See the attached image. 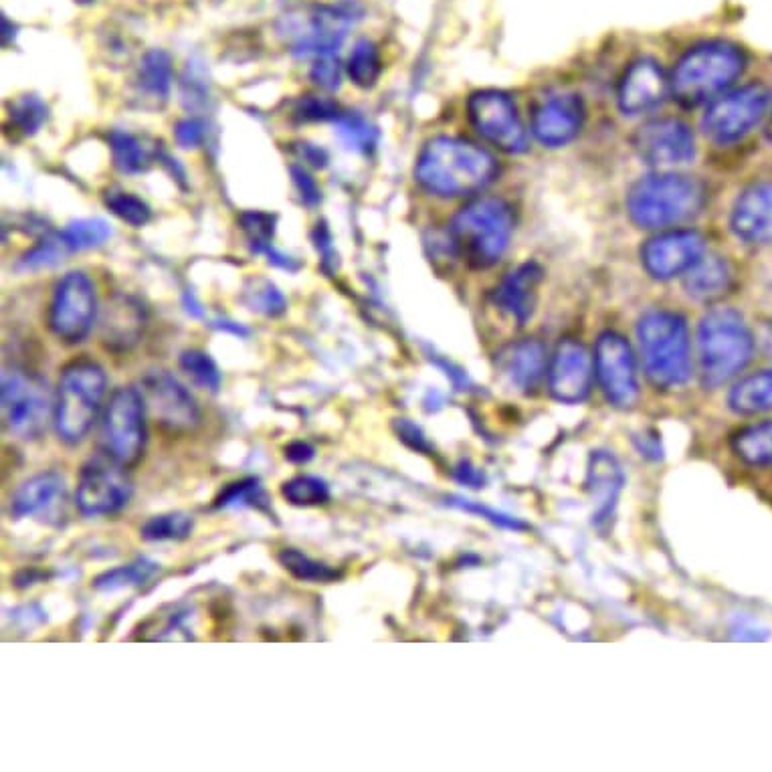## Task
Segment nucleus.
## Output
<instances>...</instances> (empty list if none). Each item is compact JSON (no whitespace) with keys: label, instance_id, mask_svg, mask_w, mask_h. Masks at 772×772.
<instances>
[{"label":"nucleus","instance_id":"f257e3e1","mask_svg":"<svg viewBox=\"0 0 772 772\" xmlns=\"http://www.w3.org/2000/svg\"><path fill=\"white\" fill-rule=\"evenodd\" d=\"M498 166L490 152L467 140L435 138L417 158V182L437 197H465L486 188Z\"/></svg>","mask_w":772,"mask_h":772},{"label":"nucleus","instance_id":"f03ea898","mask_svg":"<svg viewBox=\"0 0 772 772\" xmlns=\"http://www.w3.org/2000/svg\"><path fill=\"white\" fill-rule=\"evenodd\" d=\"M637 340L647 378L659 389H673L690 380V334L682 316L651 310L637 324Z\"/></svg>","mask_w":772,"mask_h":772},{"label":"nucleus","instance_id":"7ed1b4c3","mask_svg":"<svg viewBox=\"0 0 772 772\" xmlns=\"http://www.w3.org/2000/svg\"><path fill=\"white\" fill-rule=\"evenodd\" d=\"M698 352L704 386L718 389L748 366L754 354V338L736 310L716 308L700 322Z\"/></svg>","mask_w":772,"mask_h":772},{"label":"nucleus","instance_id":"20e7f679","mask_svg":"<svg viewBox=\"0 0 772 772\" xmlns=\"http://www.w3.org/2000/svg\"><path fill=\"white\" fill-rule=\"evenodd\" d=\"M706 201L704 184L684 174H655L639 180L627 197L631 219L645 229L678 225L700 213Z\"/></svg>","mask_w":772,"mask_h":772},{"label":"nucleus","instance_id":"39448f33","mask_svg":"<svg viewBox=\"0 0 772 772\" xmlns=\"http://www.w3.org/2000/svg\"><path fill=\"white\" fill-rule=\"evenodd\" d=\"M514 233L512 209L500 199H477L451 221L455 251L475 267H490L506 253Z\"/></svg>","mask_w":772,"mask_h":772},{"label":"nucleus","instance_id":"423d86ee","mask_svg":"<svg viewBox=\"0 0 772 772\" xmlns=\"http://www.w3.org/2000/svg\"><path fill=\"white\" fill-rule=\"evenodd\" d=\"M104 368L87 358L67 364L55 395V431L67 445H77L93 427L106 395Z\"/></svg>","mask_w":772,"mask_h":772},{"label":"nucleus","instance_id":"0eeeda50","mask_svg":"<svg viewBox=\"0 0 772 772\" xmlns=\"http://www.w3.org/2000/svg\"><path fill=\"white\" fill-rule=\"evenodd\" d=\"M744 69V55L738 47L714 41L688 51L675 65L669 81L671 91L682 104L694 106L724 91Z\"/></svg>","mask_w":772,"mask_h":772},{"label":"nucleus","instance_id":"6e6552de","mask_svg":"<svg viewBox=\"0 0 772 772\" xmlns=\"http://www.w3.org/2000/svg\"><path fill=\"white\" fill-rule=\"evenodd\" d=\"M3 419L7 429L21 439H37L55 419V401L49 384L23 368L3 372Z\"/></svg>","mask_w":772,"mask_h":772},{"label":"nucleus","instance_id":"1a4fd4ad","mask_svg":"<svg viewBox=\"0 0 772 772\" xmlns=\"http://www.w3.org/2000/svg\"><path fill=\"white\" fill-rule=\"evenodd\" d=\"M146 405L140 389L124 386L118 389L106 405L102 417V447L122 467H134L140 463L146 441Z\"/></svg>","mask_w":772,"mask_h":772},{"label":"nucleus","instance_id":"9d476101","mask_svg":"<svg viewBox=\"0 0 772 772\" xmlns=\"http://www.w3.org/2000/svg\"><path fill=\"white\" fill-rule=\"evenodd\" d=\"M120 463L106 453L91 457L79 471L75 504L85 518L114 516L132 498V484Z\"/></svg>","mask_w":772,"mask_h":772},{"label":"nucleus","instance_id":"9b49d317","mask_svg":"<svg viewBox=\"0 0 772 772\" xmlns=\"http://www.w3.org/2000/svg\"><path fill=\"white\" fill-rule=\"evenodd\" d=\"M768 108V91L760 85H748L714 100L702 118V128L714 142L730 144L756 128Z\"/></svg>","mask_w":772,"mask_h":772},{"label":"nucleus","instance_id":"f8f14e48","mask_svg":"<svg viewBox=\"0 0 772 772\" xmlns=\"http://www.w3.org/2000/svg\"><path fill=\"white\" fill-rule=\"evenodd\" d=\"M95 310H98V302H95L91 279L81 271H71L55 287L49 328L63 342L79 344L91 332Z\"/></svg>","mask_w":772,"mask_h":772},{"label":"nucleus","instance_id":"ddd939ff","mask_svg":"<svg viewBox=\"0 0 772 772\" xmlns=\"http://www.w3.org/2000/svg\"><path fill=\"white\" fill-rule=\"evenodd\" d=\"M467 112L475 130L500 150L510 154L528 150L526 130L506 93L494 89L477 91L469 98Z\"/></svg>","mask_w":772,"mask_h":772},{"label":"nucleus","instance_id":"4468645a","mask_svg":"<svg viewBox=\"0 0 772 772\" xmlns=\"http://www.w3.org/2000/svg\"><path fill=\"white\" fill-rule=\"evenodd\" d=\"M140 393L150 417L170 431L195 429L201 411L186 386L168 370H152L140 382Z\"/></svg>","mask_w":772,"mask_h":772},{"label":"nucleus","instance_id":"2eb2a0df","mask_svg":"<svg viewBox=\"0 0 772 772\" xmlns=\"http://www.w3.org/2000/svg\"><path fill=\"white\" fill-rule=\"evenodd\" d=\"M595 370L609 403L629 409L639 397L635 358L627 340L615 332H605L597 340Z\"/></svg>","mask_w":772,"mask_h":772},{"label":"nucleus","instance_id":"dca6fc26","mask_svg":"<svg viewBox=\"0 0 772 772\" xmlns=\"http://www.w3.org/2000/svg\"><path fill=\"white\" fill-rule=\"evenodd\" d=\"M362 17V7L352 0L340 5H322L314 7L310 15V29L298 37V41L292 45V53L298 59H310V57H334L352 23H356Z\"/></svg>","mask_w":772,"mask_h":772},{"label":"nucleus","instance_id":"f3484780","mask_svg":"<svg viewBox=\"0 0 772 772\" xmlns=\"http://www.w3.org/2000/svg\"><path fill=\"white\" fill-rule=\"evenodd\" d=\"M635 150L655 168H673L690 162L696 154L694 134L680 120H653L635 134Z\"/></svg>","mask_w":772,"mask_h":772},{"label":"nucleus","instance_id":"a211bd4d","mask_svg":"<svg viewBox=\"0 0 772 772\" xmlns=\"http://www.w3.org/2000/svg\"><path fill=\"white\" fill-rule=\"evenodd\" d=\"M704 237L696 231H669L653 237L641 251L643 265L655 279L688 273L704 257Z\"/></svg>","mask_w":772,"mask_h":772},{"label":"nucleus","instance_id":"6ab92c4d","mask_svg":"<svg viewBox=\"0 0 772 772\" xmlns=\"http://www.w3.org/2000/svg\"><path fill=\"white\" fill-rule=\"evenodd\" d=\"M548 386L556 401L564 405L583 403L593 386V362L583 344L564 340L550 362Z\"/></svg>","mask_w":772,"mask_h":772},{"label":"nucleus","instance_id":"aec40b11","mask_svg":"<svg viewBox=\"0 0 772 772\" xmlns=\"http://www.w3.org/2000/svg\"><path fill=\"white\" fill-rule=\"evenodd\" d=\"M583 126V104L576 95L554 93L532 114V132L548 148L568 144Z\"/></svg>","mask_w":772,"mask_h":772},{"label":"nucleus","instance_id":"412c9836","mask_svg":"<svg viewBox=\"0 0 772 772\" xmlns=\"http://www.w3.org/2000/svg\"><path fill=\"white\" fill-rule=\"evenodd\" d=\"M65 481L55 471H45L29 477L19 486L11 502V514L21 518H37L41 522L57 524L65 508Z\"/></svg>","mask_w":772,"mask_h":772},{"label":"nucleus","instance_id":"4be33fe9","mask_svg":"<svg viewBox=\"0 0 772 772\" xmlns=\"http://www.w3.org/2000/svg\"><path fill=\"white\" fill-rule=\"evenodd\" d=\"M669 87L663 69L653 59H639L621 79L619 106L629 116L645 114L665 100Z\"/></svg>","mask_w":772,"mask_h":772},{"label":"nucleus","instance_id":"5701e85b","mask_svg":"<svg viewBox=\"0 0 772 772\" xmlns=\"http://www.w3.org/2000/svg\"><path fill=\"white\" fill-rule=\"evenodd\" d=\"M623 486L625 473L617 457L609 451H593L587 473V490L595 506L593 524L603 532L611 524Z\"/></svg>","mask_w":772,"mask_h":772},{"label":"nucleus","instance_id":"b1692460","mask_svg":"<svg viewBox=\"0 0 772 772\" xmlns=\"http://www.w3.org/2000/svg\"><path fill=\"white\" fill-rule=\"evenodd\" d=\"M732 229L746 243H772V184H754L742 192L732 211Z\"/></svg>","mask_w":772,"mask_h":772},{"label":"nucleus","instance_id":"393cba45","mask_svg":"<svg viewBox=\"0 0 772 772\" xmlns=\"http://www.w3.org/2000/svg\"><path fill=\"white\" fill-rule=\"evenodd\" d=\"M102 342L114 352L134 348L146 328L144 306L130 296H114L102 314Z\"/></svg>","mask_w":772,"mask_h":772},{"label":"nucleus","instance_id":"a878e982","mask_svg":"<svg viewBox=\"0 0 772 772\" xmlns=\"http://www.w3.org/2000/svg\"><path fill=\"white\" fill-rule=\"evenodd\" d=\"M498 372L516 391L530 393L546 372V350L538 340H520L498 352Z\"/></svg>","mask_w":772,"mask_h":772},{"label":"nucleus","instance_id":"bb28decb","mask_svg":"<svg viewBox=\"0 0 772 772\" xmlns=\"http://www.w3.org/2000/svg\"><path fill=\"white\" fill-rule=\"evenodd\" d=\"M542 269L538 263H524L510 271L496 289V304L520 326L530 320L538 300Z\"/></svg>","mask_w":772,"mask_h":772},{"label":"nucleus","instance_id":"cd10ccee","mask_svg":"<svg viewBox=\"0 0 772 772\" xmlns=\"http://www.w3.org/2000/svg\"><path fill=\"white\" fill-rule=\"evenodd\" d=\"M732 283L730 265L718 255H704L688 273L686 289L694 300L714 302L722 298Z\"/></svg>","mask_w":772,"mask_h":772},{"label":"nucleus","instance_id":"c85d7f7f","mask_svg":"<svg viewBox=\"0 0 772 772\" xmlns=\"http://www.w3.org/2000/svg\"><path fill=\"white\" fill-rule=\"evenodd\" d=\"M728 407L738 415L772 411V370H762L736 382L728 395Z\"/></svg>","mask_w":772,"mask_h":772},{"label":"nucleus","instance_id":"c756f323","mask_svg":"<svg viewBox=\"0 0 772 772\" xmlns=\"http://www.w3.org/2000/svg\"><path fill=\"white\" fill-rule=\"evenodd\" d=\"M172 57L164 49H150L138 67V87L154 100H166L172 85Z\"/></svg>","mask_w":772,"mask_h":772},{"label":"nucleus","instance_id":"7c9ffc66","mask_svg":"<svg viewBox=\"0 0 772 772\" xmlns=\"http://www.w3.org/2000/svg\"><path fill=\"white\" fill-rule=\"evenodd\" d=\"M156 570H158L156 562H152L148 558H138L130 564L116 566L112 570L98 574L93 578L91 587L95 591H102V593H114V591H122L128 587H140L146 581H150Z\"/></svg>","mask_w":772,"mask_h":772},{"label":"nucleus","instance_id":"2f4dec72","mask_svg":"<svg viewBox=\"0 0 772 772\" xmlns=\"http://www.w3.org/2000/svg\"><path fill=\"white\" fill-rule=\"evenodd\" d=\"M734 453L750 465H772V421L752 425L732 439Z\"/></svg>","mask_w":772,"mask_h":772},{"label":"nucleus","instance_id":"473e14b6","mask_svg":"<svg viewBox=\"0 0 772 772\" xmlns=\"http://www.w3.org/2000/svg\"><path fill=\"white\" fill-rule=\"evenodd\" d=\"M114 164L124 174L146 172L152 164V152L132 134L122 130H112L108 136Z\"/></svg>","mask_w":772,"mask_h":772},{"label":"nucleus","instance_id":"72a5a7b5","mask_svg":"<svg viewBox=\"0 0 772 772\" xmlns=\"http://www.w3.org/2000/svg\"><path fill=\"white\" fill-rule=\"evenodd\" d=\"M281 496L287 504L298 508H314L330 502V486L316 475H296L281 486Z\"/></svg>","mask_w":772,"mask_h":772},{"label":"nucleus","instance_id":"f704fd0d","mask_svg":"<svg viewBox=\"0 0 772 772\" xmlns=\"http://www.w3.org/2000/svg\"><path fill=\"white\" fill-rule=\"evenodd\" d=\"M277 560L289 574L304 583H332L338 578V572L332 566H328L326 562L314 560L296 548H283Z\"/></svg>","mask_w":772,"mask_h":772},{"label":"nucleus","instance_id":"c9c22d12","mask_svg":"<svg viewBox=\"0 0 772 772\" xmlns=\"http://www.w3.org/2000/svg\"><path fill=\"white\" fill-rule=\"evenodd\" d=\"M267 508V494L261 488V481L257 477H243L233 481V484H227L221 494L215 498V508L217 510H227V508Z\"/></svg>","mask_w":772,"mask_h":772},{"label":"nucleus","instance_id":"e433bc0d","mask_svg":"<svg viewBox=\"0 0 772 772\" xmlns=\"http://www.w3.org/2000/svg\"><path fill=\"white\" fill-rule=\"evenodd\" d=\"M380 71H382V61H380V53H378V47L368 41V39H360L352 53H350V59H348V75L350 79L362 87V89H368V87H374L378 77H380Z\"/></svg>","mask_w":772,"mask_h":772},{"label":"nucleus","instance_id":"4c0bfd02","mask_svg":"<svg viewBox=\"0 0 772 772\" xmlns=\"http://www.w3.org/2000/svg\"><path fill=\"white\" fill-rule=\"evenodd\" d=\"M180 368L188 378H192V382L201 386V389L211 393H217L221 389L223 374L217 362L205 350H197V348L184 350L180 354Z\"/></svg>","mask_w":772,"mask_h":772},{"label":"nucleus","instance_id":"58836bf2","mask_svg":"<svg viewBox=\"0 0 772 772\" xmlns=\"http://www.w3.org/2000/svg\"><path fill=\"white\" fill-rule=\"evenodd\" d=\"M61 237L69 251H85L104 245L112 237V229L104 219H79L71 221L63 231Z\"/></svg>","mask_w":772,"mask_h":772},{"label":"nucleus","instance_id":"ea45409f","mask_svg":"<svg viewBox=\"0 0 772 772\" xmlns=\"http://www.w3.org/2000/svg\"><path fill=\"white\" fill-rule=\"evenodd\" d=\"M190 532H192V518L184 512L154 516L140 528V536L146 542L184 540L190 536Z\"/></svg>","mask_w":772,"mask_h":772},{"label":"nucleus","instance_id":"a19ab883","mask_svg":"<svg viewBox=\"0 0 772 772\" xmlns=\"http://www.w3.org/2000/svg\"><path fill=\"white\" fill-rule=\"evenodd\" d=\"M9 116L15 128L23 136H33L37 134L43 124L49 118V108L47 104L39 98V95H21L15 102L9 104Z\"/></svg>","mask_w":772,"mask_h":772},{"label":"nucleus","instance_id":"79ce46f5","mask_svg":"<svg viewBox=\"0 0 772 772\" xmlns=\"http://www.w3.org/2000/svg\"><path fill=\"white\" fill-rule=\"evenodd\" d=\"M334 124H336V134L346 144V148L362 154H368L374 150L378 132L360 114L344 112Z\"/></svg>","mask_w":772,"mask_h":772},{"label":"nucleus","instance_id":"37998d69","mask_svg":"<svg viewBox=\"0 0 772 772\" xmlns=\"http://www.w3.org/2000/svg\"><path fill=\"white\" fill-rule=\"evenodd\" d=\"M69 247L65 245L61 233H49L47 237H43L31 251H27L21 261H19V269L21 271H37V269H47V267H55L59 265L67 255H69Z\"/></svg>","mask_w":772,"mask_h":772},{"label":"nucleus","instance_id":"c03bdc74","mask_svg":"<svg viewBox=\"0 0 772 772\" xmlns=\"http://www.w3.org/2000/svg\"><path fill=\"white\" fill-rule=\"evenodd\" d=\"M243 300H245V304L253 312H259V314L269 316V318L281 316L285 312V308H287V302H285L283 294L267 279H253V281H249V285L245 287V298Z\"/></svg>","mask_w":772,"mask_h":772},{"label":"nucleus","instance_id":"a18cd8bd","mask_svg":"<svg viewBox=\"0 0 772 772\" xmlns=\"http://www.w3.org/2000/svg\"><path fill=\"white\" fill-rule=\"evenodd\" d=\"M106 205L118 219H122L124 223L132 225V227H144L152 219L150 207L142 199L132 195V192L108 190L106 192Z\"/></svg>","mask_w":772,"mask_h":772},{"label":"nucleus","instance_id":"49530a36","mask_svg":"<svg viewBox=\"0 0 772 772\" xmlns=\"http://www.w3.org/2000/svg\"><path fill=\"white\" fill-rule=\"evenodd\" d=\"M239 221L255 253H263L265 247L273 245L271 239L275 233V215H267L261 211H247L241 215Z\"/></svg>","mask_w":772,"mask_h":772},{"label":"nucleus","instance_id":"de8ad7c7","mask_svg":"<svg viewBox=\"0 0 772 772\" xmlns=\"http://www.w3.org/2000/svg\"><path fill=\"white\" fill-rule=\"evenodd\" d=\"M342 114L344 112L334 100L324 98V95H312V93L304 95L294 110V116L300 122H336Z\"/></svg>","mask_w":772,"mask_h":772},{"label":"nucleus","instance_id":"09e8293b","mask_svg":"<svg viewBox=\"0 0 772 772\" xmlns=\"http://www.w3.org/2000/svg\"><path fill=\"white\" fill-rule=\"evenodd\" d=\"M447 504L453 506V508H459V510H463L467 514H475V516L486 518L488 522H492L498 528H506V530H514V532H522V530L528 528V524H524L522 520L512 518V516H508L504 512H498L494 508H488V506H484L481 502H473V500H465V498L453 496V498H447Z\"/></svg>","mask_w":772,"mask_h":772},{"label":"nucleus","instance_id":"8fccbe9b","mask_svg":"<svg viewBox=\"0 0 772 772\" xmlns=\"http://www.w3.org/2000/svg\"><path fill=\"white\" fill-rule=\"evenodd\" d=\"M310 77L322 89H328V91L338 89L340 83H342L340 61L334 59V57H320V59H316V63L312 65Z\"/></svg>","mask_w":772,"mask_h":772},{"label":"nucleus","instance_id":"3c124183","mask_svg":"<svg viewBox=\"0 0 772 772\" xmlns=\"http://www.w3.org/2000/svg\"><path fill=\"white\" fill-rule=\"evenodd\" d=\"M174 134L182 148H199L207 138V126L199 118H184L176 124Z\"/></svg>","mask_w":772,"mask_h":772},{"label":"nucleus","instance_id":"603ef678","mask_svg":"<svg viewBox=\"0 0 772 772\" xmlns=\"http://www.w3.org/2000/svg\"><path fill=\"white\" fill-rule=\"evenodd\" d=\"M289 174H292V178H294V184L300 192L304 205L306 207H318L322 201V192H320V186L316 184V180L306 172V168L294 164V166H289Z\"/></svg>","mask_w":772,"mask_h":772},{"label":"nucleus","instance_id":"864d4df0","mask_svg":"<svg viewBox=\"0 0 772 772\" xmlns=\"http://www.w3.org/2000/svg\"><path fill=\"white\" fill-rule=\"evenodd\" d=\"M395 429H397L399 439H401L407 447H411L413 451L431 455V443L427 441L425 433H423L415 423H411L409 419H399V421L395 423Z\"/></svg>","mask_w":772,"mask_h":772},{"label":"nucleus","instance_id":"5fc2aeb1","mask_svg":"<svg viewBox=\"0 0 772 772\" xmlns=\"http://www.w3.org/2000/svg\"><path fill=\"white\" fill-rule=\"evenodd\" d=\"M453 475L455 479L459 481L461 486H467V488H473V490H479L484 488L486 484V475L481 473V469H477L471 461L463 459L459 461L455 467H453Z\"/></svg>","mask_w":772,"mask_h":772},{"label":"nucleus","instance_id":"6e6d98bb","mask_svg":"<svg viewBox=\"0 0 772 772\" xmlns=\"http://www.w3.org/2000/svg\"><path fill=\"white\" fill-rule=\"evenodd\" d=\"M312 239H314V243H316L318 253L322 255L324 267L328 269L330 263L336 265V255H334V247H332V235H330L326 223H318V225H316V229H314V233H312Z\"/></svg>","mask_w":772,"mask_h":772},{"label":"nucleus","instance_id":"4d7b16f0","mask_svg":"<svg viewBox=\"0 0 772 772\" xmlns=\"http://www.w3.org/2000/svg\"><path fill=\"white\" fill-rule=\"evenodd\" d=\"M283 451H285V459L292 461V463H308L316 457V449L306 441L289 443Z\"/></svg>","mask_w":772,"mask_h":772},{"label":"nucleus","instance_id":"13d9d810","mask_svg":"<svg viewBox=\"0 0 772 772\" xmlns=\"http://www.w3.org/2000/svg\"><path fill=\"white\" fill-rule=\"evenodd\" d=\"M300 154H302L304 160L310 162L314 168H326V164H328V152L322 150V148H318V146H314V144H308V142L300 144Z\"/></svg>","mask_w":772,"mask_h":772},{"label":"nucleus","instance_id":"bf43d9fd","mask_svg":"<svg viewBox=\"0 0 772 772\" xmlns=\"http://www.w3.org/2000/svg\"><path fill=\"white\" fill-rule=\"evenodd\" d=\"M17 37V27L11 25L7 15H3V45H11V41Z\"/></svg>","mask_w":772,"mask_h":772},{"label":"nucleus","instance_id":"052dcab7","mask_svg":"<svg viewBox=\"0 0 772 772\" xmlns=\"http://www.w3.org/2000/svg\"><path fill=\"white\" fill-rule=\"evenodd\" d=\"M217 328H221V330H231V332H235L237 336H249V330L243 328V326H239V324H235V322H219Z\"/></svg>","mask_w":772,"mask_h":772},{"label":"nucleus","instance_id":"680f3d73","mask_svg":"<svg viewBox=\"0 0 772 772\" xmlns=\"http://www.w3.org/2000/svg\"><path fill=\"white\" fill-rule=\"evenodd\" d=\"M75 3H79V5H91L93 0H75Z\"/></svg>","mask_w":772,"mask_h":772}]
</instances>
